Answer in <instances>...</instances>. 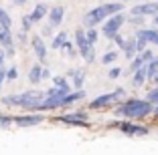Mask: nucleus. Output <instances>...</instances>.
<instances>
[{"mask_svg":"<svg viewBox=\"0 0 158 155\" xmlns=\"http://www.w3.org/2000/svg\"><path fill=\"white\" fill-rule=\"evenodd\" d=\"M146 101H148V103H152V105H156V103H158V87L154 89V91H150V93H148Z\"/></svg>","mask_w":158,"mask_h":155,"instance_id":"obj_31","label":"nucleus"},{"mask_svg":"<svg viewBox=\"0 0 158 155\" xmlns=\"http://www.w3.org/2000/svg\"><path fill=\"white\" fill-rule=\"evenodd\" d=\"M114 127L120 129L124 135H130V137H144V135H148V127L130 123V121H118V123H114Z\"/></svg>","mask_w":158,"mask_h":155,"instance_id":"obj_7","label":"nucleus"},{"mask_svg":"<svg viewBox=\"0 0 158 155\" xmlns=\"http://www.w3.org/2000/svg\"><path fill=\"white\" fill-rule=\"evenodd\" d=\"M144 71H146V81H152V79L158 75V56L144 64Z\"/></svg>","mask_w":158,"mask_h":155,"instance_id":"obj_18","label":"nucleus"},{"mask_svg":"<svg viewBox=\"0 0 158 155\" xmlns=\"http://www.w3.org/2000/svg\"><path fill=\"white\" fill-rule=\"evenodd\" d=\"M158 12V2H142L132 8V16H154Z\"/></svg>","mask_w":158,"mask_h":155,"instance_id":"obj_10","label":"nucleus"},{"mask_svg":"<svg viewBox=\"0 0 158 155\" xmlns=\"http://www.w3.org/2000/svg\"><path fill=\"white\" fill-rule=\"evenodd\" d=\"M107 75H110V79H118V77H120V75H122V68L114 67V68H112V71H110V73H107Z\"/></svg>","mask_w":158,"mask_h":155,"instance_id":"obj_36","label":"nucleus"},{"mask_svg":"<svg viewBox=\"0 0 158 155\" xmlns=\"http://www.w3.org/2000/svg\"><path fill=\"white\" fill-rule=\"evenodd\" d=\"M130 22H132V24H142V22H144V18H142V16H132Z\"/></svg>","mask_w":158,"mask_h":155,"instance_id":"obj_38","label":"nucleus"},{"mask_svg":"<svg viewBox=\"0 0 158 155\" xmlns=\"http://www.w3.org/2000/svg\"><path fill=\"white\" fill-rule=\"evenodd\" d=\"M45 121L43 113H27V115H16L12 117V123L16 127H35V125H41Z\"/></svg>","mask_w":158,"mask_h":155,"instance_id":"obj_8","label":"nucleus"},{"mask_svg":"<svg viewBox=\"0 0 158 155\" xmlns=\"http://www.w3.org/2000/svg\"><path fill=\"white\" fill-rule=\"evenodd\" d=\"M85 38H87V42L93 46L98 42V30H95V28H85Z\"/></svg>","mask_w":158,"mask_h":155,"instance_id":"obj_26","label":"nucleus"},{"mask_svg":"<svg viewBox=\"0 0 158 155\" xmlns=\"http://www.w3.org/2000/svg\"><path fill=\"white\" fill-rule=\"evenodd\" d=\"M75 45H77L79 55L83 56L87 63H93V60H95V48H93L87 42V38H85V28H77V30H75Z\"/></svg>","mask_w":158,"mask_h":155,"instance_id":"obj_4","label":"nucleus"},{"mask_svg":"<svg viewBox=\"0 0 158 155\" xmlns=\"http://www.w3.org/2000/svg\"><path fill=\"white\" fill-rule=\"evenodd\" d=\"M146 48H148V42H146L144 38H136V52L140 55V52H144Z\"/></svg>","mask_w":158,"mask_h":155,"instance_id":"obj_29","label":"nucleus"},{"mask_svg":"<svg viewBox=\"0 0 158 155\" xmlns=\"http://www.w3.org/2000/svg\"><path fill=\"white\" fill-rule=\"evenodd\" d=\"M0 46H2V50L14 46V37H12V32H10L8 28H2V26H0Z\"/></svg>","mask_w":158,"mask_h":155,"instance_id":"obj_15","label":"nucleus"},{"mask_svg":"<svg viewBox=\"0 0 158 155\" xmlns=\"http://www.w3.org/2000/svg\"><path fill=\"white\" fill-rule=\"evenodd\" d=\"M152 113H154V115H156V117H158V103H156V105H154V109H152Z\"/></svg>","mask_w":158,"mask_h":155,"instance_id":"obj_43","label":"nucleus"},{"mask_svg":"<svg viewBox=\"0 0 158 155\" xmlns=\"http://www.w3.org/2000/svg\"><path fill=\"white\" fill-rule=\"evenodd\" d=\"M140 56H142V60H144V64H146V63H150V60L154 59V52L150 48H146L144 52H140Z\"/></svg>","mask_w":158,"mask_h":155,"instance_id":"obj_32","label":"nucleus"},{"mask_svg":"<svg viewBox=\"0 0 158 155\" xmlns=\"http://www.w3.org/2000/svg\"><path fill=\"white\" fill-rule=\"evenodd\" d=\"M152 18H154V26H158V12H156V14H154Z\"/></svg>","mask_w":158,"mask_h":155,"instance_id":"obj_42","label":"nucleus"},{"mask_svg":"<svg viewBox=\"0 0 158 155\" xmlns=\"http://www.w3.org/2000/svg\"><path fill=\"white\" fill-rule=\"evenodd\" d=\"M47 12H49V8H47L45 4H37V6H35V10L28 14V18H31V22H33V24H37V22H41V20L47 16Z\"/></svg>","mask_w":158,"mask_h":155,"instance_id":"obj_16","label":"nucleus"},{"mask_svg":"<svg viewBox=\"0 0 158 155\" xmlns=\"http://www.w3.org/2000/svg\"><path fill=\"white\" fill-rule=\"evenodd\" d=\"M67 79H71V83H73L75 91H81L83 89V83H85V73L81 71V68H71V71H67Z\"/></svg>","mask_w":158,"mask_h":155,"instance_id":"obj_12","label":"nucleus"},{"mask_svg":"<svg viewBox=\"0 0 158 155\" xmlns=\"http://www.w3.org/2000/svg\"><path fill=\"white\" fill-rule=\"evenodd\" d=\"M0 26L2 28H12V18H10V14L6 12L4 8H0Z\"/></svg>","mask_w":158,"mask_h":155,"instance_id":"obj_22","label":"nucleus"},{"mask_svg":"<svg viewBox=\"0 0 158 155\" xmlns=\"http://www.w3.org/2000/svg\"><path fill=\"white\" fill-rule=\"evenodd\" d=\"M136 38H144L146 42H152L158 46V28H140L136 32Z\"/></svg>","mask_w":158,"mask_h":155,"instance_id":"obj_14","label":"nucleus"},{"mask_svg":"<svg viewBox=\"0 0 158 155\" xmlns=\"http://www.w3.org/2000/svg\"><path fill=\"white\" fill-rule=\"evenodd\" d=\"M146 83V71H144V67L142 68H138V71H134V75H132V85L134 87H142Z\"/></svg>","mask_w":158,"mask_h":155,"instance_id":"obj_20","label":"nucleus"},{"mask_svg":"<svg viewBox=\"0 0 158 155\" xmlns=\"http://www.w3.org/2000/svg\"><path fill=\"white\" fill-rule=\"evenodd\" d=\"M4 59H6V55H4V50L0 48V68L4 67Z\"/></svg>","mask_w":158,"mask_h":155,"instance_id":"obj_41","label":"nucleus"},{"mask_svg":"<svg viewBox=\"0 0 158 155\" xmlns=\"http://www.w3.org/2000/svg\"><path fill=\"white\" fill-rule=\"evenodd\" d=\"M45 99V91L41 89H28L24 93H19V95H6L2 97V105L6 107H20V109H27L28 113H33L35 107Z\"/></svg>","mask_w":158,"mask_h":155,"instance_id":"obj_1","label":"nucleus"},{"mask_svg":"<svg viewBox=\"0 0 158 155\" xmlns=\"http://www.w3.org/2000/svg\"><path fill=\"white\" fill-rule=\"evenodd\" d=\"M16 38H19L20 42H27V32H24V30H20L19 34H16Z\"/></svg>","mask_w":158,"mask_h":155,"instance_id":"obj_40","label":"nucleus"},{"mask_svg":"<svg viewBox=\"0 0 158 155\" xmlns=\"http://www.w3.org/2000/svg\"><path fill=\"white\" fill-rule=\"evenodd\" d=\"M6 79H8V81H14V79H19V68H16V67H10L8 71H6Z\"/></svg>","mask_w":158,"mask_h":155,"instance_id":"obj_30","label":"nucleus"},{"mask_svg":"<svg viewBox=\"0 0 158 155\" xmlns=\"http://www.w3.org/2000/svg\"><path fill=\"white\" fill-rule=\"evenodd\" d=\"M14 2H16V4H24V2H27V0H14Z\"/></svg>","mask_w":158,"mask_h":155,"instance_id":"obj_45","label":"nucleus"},{"mask_svg":"<svg viewBox=\"0 0 158 155\" xmlns=\"http://www.w3.org/2000/svg\"><path fill=\"white\" fill-rule=\"evenodd\" d=\"M55 121H61L65 125H79V127H87L89 125V119L83 111H75V113H67V115H61L57 117Z\"/></svg>","mask_w":158,"mask_h":155,"instance_id":"obj_9","label":"nucleus"},{"mask_svg":"<svg viewBox=\"0 0 158 155\" xmlns=\"http://www.w3.org/2000/svg\"><path fill=\"white\" fill-rule=\"evenodd\" d=\"M144 67V60H142V56L140 55H136L134 59L130 60V68H132V73H134V71H138V68H142Z\"/></svg>","mask_w":158,"mask_h":155,"instance_id":"obj_27","label":"nucleus"},{"mask_svg":"<svg viewBox=\"0 0 158 155\" xmlns=\"http://www.w3.org/2000/svg\"><path fill=\"white\" fill-rule=\"evenodd\" d=\"M47 14H49V26L55 28V26H59V24L63 22V18H65V6H55V8H51Z\"/></svg>","mask_w":158,"mask_h":155,"instance_id":"obj_13","label":"nucleus"},{"mask_svg":"<svg viewBox=\"0 0 158 155\" xmlns=\"http://www.w3.org/2000/svg\"><path fill=\"white\" fill-rule=\"evenodd\" d=\"M152 109L154 105L146 99H128L116 107V115L126 119H144L152 113Z\"/></svg>","mask_w":158,"mask_h":155,"instance_id":"obj_2","label":"nucleus"},{"mask_svg":"<svg viewBox=\"0 0 158 155\" xmlns=\"http://www.w3.org/2000/svg\"><path fill=\"white\" fill-rule=\"evenodd\" d=\"M61 50H65V52H67L69 56H75V48H73V45H71V41H67L65 45L61 46Z\"/></svg>","mask_w":158,"mask_h":155,"instance_id":"obj_33","label":"nucleus"},{"mask_svg":"<svg viewBox=\"0 0 158 155\" xmlns=\"http://www.w3.org/2000/svg\"><path fill=\"white\" fill-rule=\"evenodd\" d=\"M118 2H142V0H118Z\"/></svg>","mask_w":158,"mask_h":155,"instance_id":"obj_44","label":"nucleus"},{"mask_svg":"<svg viewBox=\"0 0 158 155\" xmlns=\"http://www.w3.org/2000/svg\"><path fill=\"white\" fill-rule=\"evenodd\" d=\"M53 85H55V87H59V89H71L67 77H53Z\"/></svg>","mask_w":158,"mask_h":155,"instance_id":"obj_25","label":"nucleus"},{"mask_svg":"<svg viewBox=\"0 0 158 155\" xmlns=\"http://www.w3.org/2000/svg\"><path fill=\"white\" fill-rule=\"evenodd\" d=\"M20 22H23V30L24 32H28V30H31V26H33V22H31V18H28V16H23V20H20Z\"/></svg>","mask_w":158,"mask_h":155,"instance_id":"obj_34","label":"nucleus"},{"mask_svg":"<svg viewBox=\"0 0 158 155\" xmlns=\"http://www.w3.org/2000/svg\"><path fill=\"white\" fill-rule=\"evenodd\" d=\"M10 125H12V117H8V115H4V113H0V127L6 129V127H10Z\"/></svg>","mask_w":158,"mask_h":155,"instance_id":"obj_28","label":"nucleus"},{"mask_svg":"<svg viewBox=\"0 0 158 155\" xmlns=\"http://www.w3.org/2000/svg\"><path fill=\"white\" fill-rule=\"evenodd\" d=\"M67 42V32H59V34H57L55 38H53V42H51V46L55 50H61V46L65 45Z\"/></svg>","mask_w":158,"mask_h":155,"instance_id":"obj_23","label":"nucleus"},{"mask_svg":"<svg viewBox=\"0 0 158 155\" xmlns=\"http://www.w3.org/2000/svg\"><path fill=\"white\" fill-rule=\"evenodd\" d=\"M31 46H33V50H35V56H37L41 63H45L47 60V45H45V41H43L41 37H33L31 38Z\"/></svg>","mask_w":158,"mask_h":155,"instance_id":"obj_11","label":"nucleus"},{"mask_svg":"<svg viewBox=\"0 0 158 155\" xmlns=\"http://www.w3.org/2000/svg\"><path fill=\"white\" fill-rule=\"evenodd\" d=\"M103 26H102V34L106 38H114L120 32V28H122V24L126 22V14L124 12H118V14H112L110 18H106L103 20Z\"/></svg>","mask_w":158,"mask_h":155,"instance_id":"obj_6","label":"nucleus"},{"mask_svg":"<svg viewBox=\"0 0 158 155\" xmlns=\"http://www.w3.org/2000/svg\"><path fill=\"white\" fill-rule=\"evenodd\" d=\"M4 81H6V68L2 67V68H0V89H2V83H4Z\"/></svg>","mask_w":158,"mask_h":155,"instance_id":"obj_37","label":"nucleus"},{"mask_svg":"<svg viewBox=\"0 0 158 155\" xmlns=\"http://www.w3.org/2000/svg\"><path fill=\"white\" fill-rule=\"evenodd\" d=\"M124 97H126L124 89L118 87L116 91H112V93H106V95L95 97V99L89 103V109H103V107H107V105H114V103H118V101L124 99Z\"/></svg>","mask_w":158,"mask_h":155,"instance_id":"obj_5","label":"nucleus"},{"mask_svg":"<svg viewBox=\"0 0 158 155\" xmlns=\"http://www.w3.org/2000/svg\"><path fill=\"white\" fill-rule=\"evenodd\" d=\"M124 12V2H106V4L91 8L87 14L83 16V26L85 28H95L98 24H102L106 18H110L112 14Z\"/></svg>","mask_w":158,"mask_h":155,"instance_id":"obj_3","label":"nucleus"},{"mask_svg":"<svg viewBox=\"0 0 158 155\" xmlns=\"http://www.w3.org/2000/svg\"><path fill=\"white\" fill-rule=\"evenodd\" d=\"M83 97H85L83 91H71L67 97H63V101H61V107H69V105H73V103H77V101H81Z\"/></svg>","mask_w":158,"mask_h":155,"instance_id":"obj_17","label":"nucleus"},{"mask_svg":"<svg viewBox=\"0 0 158 155\" xmlns=\"http://www.w3.org/2000/svg\"><path fill=\"white\" fill-rule=\"evenodd\" d=\"M118 59H120V55H118L116 50H107L106 55L102 56V63H103V64H114Z\"/></svg>","mask_w":158,"mask_h":155,"instance_id":"obj_24","label":"nucleus"},{"mask_svg":"<svg viewBox=\"0 0 158 155\" xmlns=\"http://www.w3.org/2000/svg\"><path fill=\"white\" fill-rule=\"evenodd\" d=\"M41 73H43L41 64H33L31 67V73H28V81L33 83V85H39L41 83Z\"/></svg>","mask_w":158,"mask_h":155,"instance_id":"obj_21","label":"nucleus"},{"mask_svg":"<svg viewBox=\"0 0 158 155\" xmlns=\"http://www.w3.org/2000/svg\"><path fill=\"white\" fill-rule=\"evenodd\" d=\"M112 41H114V42H116V45H118V46H120V48H124V45H126V38H124V37H122V34H116V37H114V38H112Z\"/></svg>","mask_w":158,"mask_h":155,"instance_id":"obj_35","label":"nucleus"},{"mask_svg":"<svg viewBox=\"0 0 158 155\" xmlns=\"http://www.w3.org/2000/svg\"><path fill=\"white\" fill-rule=\"evenodd\" d=\"M124 56L126 59H134L136 55H138V52H136V38H130V41H126V45H124Z\"/></svg>","mask_w":158,"mask_h":155,"instance_id":"obj_19","label":"nucleus"},{"mask_svg":"<svg viewBox=\"0 0 158 155\" xmlns=\"http://www.w3.org/2000/svg\"><path fill=\"white\" fill-rule=\"evenodd\" d=\"M51 77V73H49V68H45L43 67V73H41V81H45V79H49Z\"/></svg>","mask_w":158,"mask_h":155,"instance_id":"obj_39","label":"nucleus"}]
</instances>
